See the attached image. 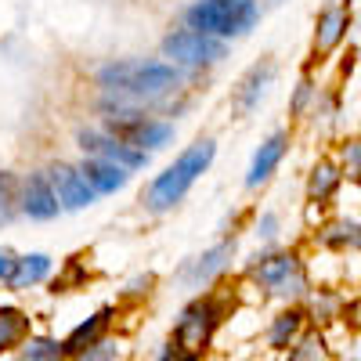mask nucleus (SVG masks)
Masks as SVG:
<instances>
[{
  "label": "nucleus",
  "instance_id": "nucleus-1",
  "mask_svg": "<svg viewBox=\"0 0 361 361\" xmlns=\"http://www.w3.org/2000/svg\"><path fill=\"white\" fill-rule=\"evenodd\" d=\"M102 94L130 102V105H152L170 98L185 83V73L170 66L166 58H116L94 73Z\"/></svg>",
  "mask_w": 361,
  "mask_h": 361
},
{
  "label": "nucleus",
  "instance_id": "nucleus-2",
  "mask_svg": "<svg viewBox=\"0 0 361 361\" xmlns=\"http://www.w3.org/2000/svg\"><path fill=\"white\" fill-rule=\"evenodd\" d=\"M217 159V141L214 137H199L180 152L170 166H163V173H156L145 188V209L148 214H170L180 202L188 199V192L202 180V173H209Z\"/></svg>",
  "mask_w": 361,
  "mask_h": 361
},
{
  "label": "nucleus",
  "instance_id": "nucleus-3",
  "mask_svg": "<svg viewBox=\"0 0 361 361\" xmlns=\"http://www.w3.org/2000/svg\"><path fill=\"white\" fill-rule=\"evenodd\" d=\"M98 127L123 137L127 145L141 148V152H159L177 137V127L170 119L152 116L145 105H130V102H119V98H102L98 102Z\"/></svg>",
  "mask_w": 361,
  "mask_h": 361
},
{
  "label": "nucleus",
  "instance_id": "nucleus-4",
  "mask_svg": "<svg viewBox=\"0 0 361 361\" xmlns=\"http://www.w3.org/2000/svg\"><path fill=\"white\" fill-rule=\"evenodd\" d=\"M264 8L260 0H192L180 15V25L202 29L217 40H243L260 25Z\"/></svg>",
  "mask_w": 361,
  "mask_h": 361
},
{
  "label": "nucleus",
  "instance_id": "nucleus-5",
  "mask_svg": "<svg viewBox=\"0 0 361 361\" xmlns=\"http://www.w3.org/2000/svg\"><path fill=\"white\" fill-rule=\"evenodd\" d=\"M246 275L253 279L257 289H264V296H275V300H304V296H311L307 264L296 250H267V253L253 257L246 264Z\"/></svg>",
  "mask_w": 361,
  "mask_h": 361
},
{
  "label": "nucleus",
  "instance_id": "nucleus-6",
  "mask_svg": "<svg viewBox=\"0 0 361 361\" xmlns=\"http://www.w3.org/2000/svg\"><path fill=\"white\" fill-rule=\"evenodd\" d=\"M228 54H231L228 40H217V37L202 33V29H192V25H177L163 37V58L170 66H177L180 73L217 69Z\"/></svg>",
  "mask_w": 361,
  "mask_h": 361
},
{
  "label": "nucleus",
  "instance_id": "nucleus-7",
  "mask_svg": "<svg viewBox=\"0 0 361 361\" xmlns=\"http://www.w3.org/2000/svg\"><path fill=\"white\" fill-rule=\"evenodd\" d=\"M221 318H224V300L214 296V293H202V296H195L192 304L177 314L170 340H177L185 350L202 357V350L209 347V340H214V333H217Z\"/></svg>",
  "mask_w": 361,
  "mask_h": 361
},
{
  "label": "nucleus",
  "instance_id": "nucleus-8",
  "mask_svg": "<svg viewBox=\"0 0 361 361\" xmlns=\"http://www.w3.org/2000/svg\"><path fill=\"white\" fill-rule=\"evenodd\" d=\"M354 33V0H325L311 29V66L329 62Z\"/></svg>",
  "mask_w": 361,
  "mask_h": 361
},
{
  "label": "nucleus",
  "instance_id": "nucleus-9",
  "mask_svg": "<svg viewBox=\"0 0 361 361\" xmlns=\"http://www.w3.org/2000/svg\"><path fill=\"white\" fill-rule=\"evenodd\" d=\"M76 145L83 156H98V159H109L116 166H123L130 173L137 170H148V163H152V152H141V148L127 145L123 137H116L102 127H80L76 130Z\"/></svg>",
  "mask_w": 361,
  "mask_h": 361
},
{
  "label": "nucleus",
  "instance_id": "nucleus-10",
  "mask_svg": "<svg viewBox=\"0 0 361 361\" xmlns=\"http://www.w3.org/2000/svg\"><path fill=\"white\" fill-rule=\"evenodd\" d=\"M47 177H51V185H54L58 202H62V214H80V209H90V206L98 202V192L90 188V180L80 170V163L58 159V163L47 166Z\"/></svg>",
  "mask_w": 361,
  "mask_h": 361
},
{
  "label": "nucleus",
  "instance_id": "nucleus-11",
  "mask_svg": "<svg viewBox=\"0 0 361 361\" xmlns=\"http://www.w3.org/2000/svg\"><path fill=\"white\" fill-rule=\"evenodd\" d=\"M18 209H22V217L37 221V224H47V221L62 217V202H58V195H54V185H51L47 170H29L22 177Z\"/></svg>",
  "mask_w": 361,
  "mask_h": 361
},
{
  "label": "nucleus",
  "instance_id": "nucleus-12",
  "mask_svg": "<svg viewBox=\"0 0 361 361\" xmlns=\"http://www.w3.org/2000/svg\"><path fill=\"white\" fill-rule=\"evenodd\" d=\"M289 148H293V134H289L286 127H282V130H271V134L257 145V152H253V159H250V166H246V192L264 188L267 180L282 170Z\"/></svg>",
  "mask_w": 361,
  "mask_h": 361
},
{
  "label": "nucleus",
  "instance_id": "nucleus-13",
  "mask_svg": "<svg viewBox=\"0 0 361 361\" xmlns=\"http://www.w3.org/2000/svg\"><path fill=\"white\" fill-rule=\"evenodd\" d=\"M235 260V238H221L217 246L202 250L199 257H192L185 267H180V282L188 289H209Z\"/></svg>",
  "mask_w": 361,
  "mask_h": 361
},
{
  "label": "nucleus",
  "instance_id": "nucleus-14",
  "mask_svg": "<svg viewBox=\"0 0 361 361\" xmlns=\"http://www.w3.org/2000/svg\"><path fill=\"white\" fill-rule=\"evenodd\" d=\"M343 185H347V180H343V170H340L336 156L325 152V156H318V159L311 163V170H307L304 199H307L311 209H325V206H333V202L340 199Z\"/></svg>",
  "mask_w": 361,
  "mask_h": 361
},
{
  "label": "nucleus",
  "instance_id": "nucleus-15",
  "mask_svg": "<svg viewBox=\"0 0 361 361\" xmlns=\"http://www.w3.org/2000/svg\"><path fill=\"white\" fill-rule=\"evenodd\" d=\"M275 73H279V69H275V62H271V58H260L257 66L246 69V76L238 80V87H235V112H238V116H250L253 109H260L271 80H275Z\"/></svg>",
  "mask_w": 361,
  "mask_h": 361
},
{
  "label": "nucleus",
  "instance_id": "nucleus-16",
  "mask_svg": "<svg viewBox=\"0 0 361 361\" xmlns=\"http://www.w3.org/2000/svg\"><path fill=\"white\" fill-rule=\"evenodd\" d=\"M314 243H318L322 250H333V253H357V250H361V217L340 214V217H333V221L318 224Z\"/></svg>",
  "mask_w": 361,
  "mask_h": 361
},
{
  "label": "nucleus",
  "instance_id": "nucleus-17",
  "mask_svg": "<svg viewBox=\"0 0 361 361\" xmlns=\"http://www.w3.org/2000/svg\"><path fill=\"white\" fill-rule=\"evenodd\" d=\"M80 170L87 173V180H90V188L98 192V199L102 195H116V192H123L130 185V170L116 166L109 159H98V156H83L80 159Z\"/></svg>",
  "mask_w": 361,
  "mask_h": 361
},
{
  "label": "nucleus",
  "instance_id": "nucleus-18",
  "mask_svg": "<svg viewBox=\"0 0 361 361\" xmlns=\"http://www.w3.org/2000/svg\"><path fill=\"white\" fill-rule=\"evenodd\" d=\"M51 267H54V260H51L47 253H18L11 275L4 279V286H8L11 293H25V289L47 282V279H51Z\"/></svg>",
  "mask_w": 361,
  "mask_h": 361
},
{
  "label": "nucleus",
  "instance_id": "nucleus-19",
  "mask_svg": "<svg viewBox=\"0 0 361 361\" xmlns=\"http://www.w3.org/2000/svg\"><path fill=\"white\" fill-rule=\"evenodd\" d=\"M112 318H116V307H98L90 318H83L73 333L62 340L66 343V350H69V357L73 354H80L83 347H90V343H98L102 336H109V325H112Z\"/></svg>",
  "mask_w": 361,
  "mask_h": 361
},
{
  "label": "nucleus",
  "instance_id": "nucleus-20",
  "mask_svg": "<svg viewBox=\"0 0 361 361\" xmlns=\"http://www.w3.org/2000/svg\"><path fill=\"white\" fill-rule=\"evenodd\" d=\"M304 322H307V311L304 307H286L271 318L267 325V347L271 350H289L296 343V336L304 333Z\"/></svg>",
  "mask_w": 361,
  "mask_h": 361
},
{
  "label": "nucleus",
  "instance_id": "nucleus-21",
  "mask_svg": "<svg viewBox=\"0 0 361 361\" xmlns=\"http://www.w3.org/2000/svg\"><path fill=\"white\" fill-rule=\"evenodd\" d=\"M29 336V314L18 307H0V354L22 347Z\"/></svg>",
  "mask_w": 361,
  "mask_h": 361
},
{
  "label": "nucleus",
  "instance_id": "nucleus-22",
  "mask_svg": "<svg viewBox=\"0 0 361 361\" xmlns=\"http://www.w3.org/2000/svg\"><path fill=\"white\" fill-rule=\"evenodd\" d=\"M318 98H322L318 76H314V73H304V76H300V83L293 87V98H289V116H293V119H304V116H311V112H314V105H318Z\"/></svg>",
  "mask_w": 361,
  "mask_h": 361
},
{
  "label": "nucleus",
  "instance_id": "nucleus-23",
  "mask_svg": "<svg viewBox=\"0 0 361 361\" xmlns=\"http://www.w3.org/2000/svg\"><path fill=\"white\" fill-rule=\"evenodd\" d=\"M18 188H22V177L15 170H0V228H8V224H15L22 217Z\"/></svg>",
  "mask_w": 361,
  "mask_h": 361
},
{
  "label": "nucleus",
  "instance_id": "nucleus-24",
  "mask_svg": "<svg viewBox=\"0 0 361 361\" xmlns=\"http://www.w3.org/2000/svg\"><path fill=\"white\" fill-rule=\"evenodd\" d=\"M333 156H336V163H340V170H343V180H347V185L361 188V134L343 137V141L336 145Z\"/></svg>",
  "mask_w": 361,
  "mask_h": 361
},
{
  "label": "nucleus",
  "instance_id": "nucleus-25",
  "mask_svg": "<svg viewBox=\"0 0 361 361\" xmlns=\"http://www.w3.org/2000/svg\"><path fill=\"white\" fill-rule=\"evenodd\" d=\"M69 350L62 340H51V336H29L22 343V361H66Z\"/></svg>",
  "mask_w": 361,
  "mask_h": 361
},
{
  "label": "nucleus",
  "instance_id": "nucleus-26",
  "mask_svg": "<svg viewBox=\"0 0 361 361\" xmlns=\"http://www.w3.org/2000/svg\"><path fill=\"white\" fill-rule=\"evenodd\" d=\"M289 361H329L325 336L322 333H300L296 343L289 347Z\"/></svg>",
  "mask_w": 361,
  "mask_h": 361
},
{
  "label": "nucleus",
  "instance_id": "nucleus-27",
  "mask_svg": "<svg viewBox=\"0 0 361 361\" xmlns=\"http://www.w3.org/2000/svg\"><path fill=\"white\" fill-rule=\"evenodd\" d=\"M119 354H123V343L112 340V336H102L98 343H90L80 354H73V361H119Z\"/></svg>",
  "mask_w": 361,
  "mask_h": 361
},
{
  "label": "nucleus",
  "instance_id": "nucleus-28",
  "mask_svg": "<svg viewBox=\"0 0 361 361\" xmlns=\"http://www.w3.org/2000/svg\"><path fill=\"white\" fill-rule=\"evenodd\" d=\"M336 314H343L340 296H336V293H322V289H318V296H314V304H311V314H307V318H314V322H333Z\"/></svg>",
  "mask_w": 361,
  "mask_h": 361
},
{
  "label": "nucleus",
  "instance_id": "nucleus-29",
  "mask_svg": "<svg viewBox=\"0 0 361 361\" xmlns=\"http://www.w3.org/2000/svg\"><path fill=\"white\" fill-rule=\"evenodd\" d=\"M279 231H282V221H279V214L275 209H264V214L257 217V224H253V235H257V243H264V246H271L279 238Z\"/></svg>",
  "mask_w": 361,
  "mask_h": 361
},
{
  "label": "nucleus",
  "instance_id": "nucleus-30",
  "mask_svg": "<svg viewBox=\"0 0 361 361\" xmlns=\"http://www.w3.org/2000/svg\"><path fill=\"white\" fill-rule=\"evenodd\" d=\"M156 361H199L192 350H185V347H180L177 340H166L163 343V350H159V357Z\"/></svg>",
  "mask_w": 361,
  "mask_h": 361
},
{
  "label": "nucleus",
  "instance_id": "nucleus-31",
  "mask_svg": "<svg viewBox=\"0 0 361 361\" xmlns=\"http://www.w3.org/2000/svg\"><path fill=\"white\" fill-rule=\"evenodd\" d=\"M343 322L361 333V296H354L350 304H343Z\"/></svg>",
  "mask_w": 361,
  "mask_h": 361
},
{
  "label": "nucleus",
  "instance_id": "nucleus-32",
  "mask_svg": "<svg viewBox=\"0 0 361 361\" xmlns=\"http://www.w3.org/2000/svg\"><path fill=\"white\" fill-rule=\"evenodd\" d=\"M15 250H8V246H0V282H4L8 275H11V267H15Z\"/></svg>",
  "mask_w": 361,
  "mask_h": 361
},
{
  "label": "nucleus",
  "instance_id": "nucleus-33",
  "mask_svg": "<svg viewBox=\"0 0 361 361\" xmlns=\"http://www.w3.org/2000/svg\"><path fill=\"white\" fill-rule=\"evenodd\" d=\"M148 286H152V279L141 275V279H134V282L127 286V293H130V296H141V293H148Z\"/></svg>",
  "mask_w": 361,
  "mask_h": 361
},
{
  "label": "nucleus",
  "instance_id": "nucleus-34",
  "mask_svg": "<svg viewBox=\"0 0 361 361\" xmlns=\"http://www.w3.org/2000/svg\"><path fill=\"white\" fill-rule=\"evenodd\" d=\"M354 33H357V44H361V8L354 11Z\"/></svg>",
  "mask_w": 361,
  "mask_h": 361
},
{
  "label": "nucleus",
  "instance_id": "nucleus-35",
  "mask_svg": "<svg viewBox=\"0 0 361 361\" xmlns=\"http://www.w3.org/2000/svg\"><path fill=\"white\" fill-rule=\"evenodd\" d=\"M271 4H275V8H279V4H286V0H271Z\"/></svg>",
  "mask_w": 361,
  "mask_h": 361
}]
</instances>
